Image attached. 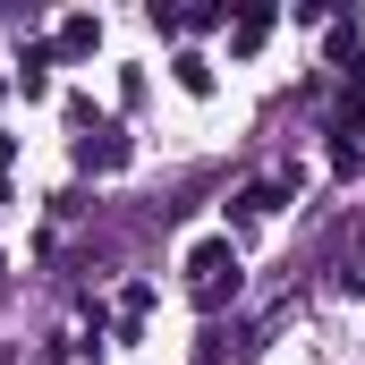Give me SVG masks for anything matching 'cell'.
<instances>
[{
  "mask_svg": "<svg viewBox=\"0 0 365 365\" xmlns=\"http://www.w3.org/2000/svg\"><path fill=\"white\" fill-rule=\"evenodd\" d=\"M179 86L187 93H212V60H204V51H179Z\"/></svg>",
  "mask_w": 365,
  "mask_h": 365,
  "instance_id": "obj_4",
  "label": "cell"
},
{
  "mask_svg": "<svg viewBox=\"0 0 365 365\" xmlns=\"http://www.w3.org/2000/svg\"><path fill=\"white\" fill-rule=\"evenodd\" d=\"M264 34H272V17H264V9H255V17H238V34H230V51H255V43H264Z\"/></svg>",
  "mask_w": 365,
  "mask_h": 365,
  "instance_id": "obj_6",
  "label": "cell"
},
{
  "mask_svg": "<svg viewBox=\"0 0 365 365\" xmlns=\"http://www.w3.org/2000/svg\"><path fill=\"white\" fill-rule=\"evenodd\" d=\"M77 162H86V170H119V162H128V136H119L110 119H93L86 136H77Z\"/></svg>",
  "mask_w": 365,
  "mask_h": 365,
  "instance_id": "obj_2",
  "label": "cell"
},
{
  "mask_svg": "<svg viewBox=\"0 0 365 365\" xmlns=\"http://www.w3.org/2000/svg\"><path fill=\"white\" fill-rule=\"evenodd\" d=\"M187 289H195V306H221V297H230V289H238V247H230V238H204V247H195V255H187Z\"/></svg>",
  "mask_w": 365,
  "mask_h": 365,
  "instance_id": "obj_1",
  "label": "cell"
},
{
  "mask_svg": "<svg viewBox=\"0 0 365 365\" xmlns=\"http://www.w3.org/2000/svg\"><path fill=\"white\" fill-rule=\"evenodd\" d=\"M43 68H51V51H26V60H17V86H26V93H51Z\"/></svg>",
  "mask_w": 365,
  "mask_h": 365,
  "instance_id": "obj_5",
  "label": "cell"
},
{
  "mask_svg": "<svg viewBox=\"0 0 365 365\" xmlns=\"http://www.w3.org/2000/svg\"><path fill=\"white\" fill-rule=\"evenodd\" d=\"M93 43H102V26H93V17H68V26H60V51H68V60H86Z\"/></svg>",
  "mask_w": 365,
  "mask_h": 365,
  "instance_id": "obj_3",
  "label": "cell"
}]
</instances>
